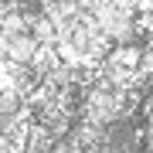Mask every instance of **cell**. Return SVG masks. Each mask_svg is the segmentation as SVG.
<instances>
[]
</instances>
